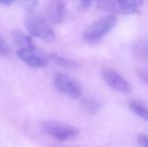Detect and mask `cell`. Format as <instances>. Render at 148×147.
I'll list each match as a JSON object with an SVG mask.
<instances>
[{"instance_id": "cell-1", "label": "cell", "mask_w": 148, "mask_h": 147, "mask_svg": "<svg viewBox=\"0 0 148 147\" xmlns=\"http://www.w3.org/2000/svg\"><path fill=\"white\" fill-rule=\"evenodd\" d=\"M117 19L114 15H107L99 18L89 25L83 32V38L88 43H96L107 36L116 25Z\"/></svg>"}, {"instance_id": "cell-2", "label": "cell", "mask_w": 148, "mask_h": 147, "mask_svg": "<svg viewBox=\"0 0 148 147\" xmlns=\"http://www.w3.org/2000/svg\"><path fill=\"white\" fill-rule=\"evenodd\" d=\"M42 130L45 133L60 141H68L75 139L80 134V130L75 126L60 121H45L42 123Z\"/></svg>"}, {"instance_id": "cell-3", "label": "cell", "mask_w": 148, "mask_h": 147, "mask_svg": "<svg viewBox=\"0 0 148 147\" xmlns=\"http://www.w3.org/2000/svg\"><path fill=\"white\" fill-rule=\"evenodd\" d=\"M25 28L32 36L47 42H53L56 39V34L53 28L49 25L47 20L38 15H31L26 18Z\"/></svg>"}, {"instance_id": "cell-4", "label": "cell", "mask_w": 148, "mask_h": 147, "mask_svg": "<svg viewBox=\"0 0 148 147\" xmlns=\"http://www.w3.org/2000/svg\"><path fill=\"white\" fill-rule=\"evenodd\" d=\"M53 86L60 93L72 99H78L82 94L80 83L64 74H57L53 78Z\"/></svg>"}, {"instance_id": "cell-5", "label": "cell", "mask_w": 148, "mask_h": 147, "mask_svg": "<svg viewBox=\"0 0 148 147\" xmlns=\"http://www.w3.org/2000/svg\"><path fill=\"white\" fill-rule=\"evenodd\" d=\"M102 77L106 84L114 91L122 94H128L131 91V86L128 81L117 71L110 68H104L102 70Z\"/></svg>"}, {"instance_id": "cell-6", "label": "cell", "mask_w": 148, "mask_h": 147, "mask_svg": "<svg viewBox=\"0 0 148 147\" xmlns=\"http://www.w3.org/2000/svg\"><path fill=\"white\" fill-rule=\"evenodd\" d=\"M17 57L33 69H43L49 65V59L35 49H20L17 51Z\"/></svg>"}, {"instance_id": "cell-7", "label": "cell", "mask_w": 148, "mask_h": 147, "mask_svg": "<svg viewBox=\"0 0 148 147\" xmlns=\"http://www.w3.org/2000/svg\"><path fill=\"white\" fill-rule=\"evenodd\" d=\"M47 16L49 21L53 23H62L66 16V5L60 0H53L47 5Z\"/></svg>"}, {"instance_id": "cell-8", "label": "cell", "mask_w": 148, "mask_h": 147, "mask_svg": "<svg viewBox=\"0 0 148 147\" xmlns=\"http://www.w3.org/2000/svg\"><path fill=\"white\" fill-rule=\"evenodd\" d=\"M133 55L138 61L148 63V34L140 36L133 44Z\"/></svg>"}, {"instance_id": "cell-9", "label": "cell", "mask_w": 148, "mask_h": 147, "mask_svg": "<svg viewBox=\"0 0 148 147\" xmlns=\"http://www.w3.org/2000/svg\"><path fill=\"white\" fill-rule=\"evenodd\" d=\"M124 14L139 13V9L144 3V0H117Z\"/></svg>"}, {"instance_id": "cell-10", "label": "cell", "mask_w": 148, "mask_h": 147, "mask_svg": "<svg viewBox=\"0 0 148 147\" xmlns=\"http://www.w3.org/2000/svg\"><path fill=\"white\" fill-rule=\"evenodd\" d=\"M97 6L99 9H102L104 11L115 12V13H123L122 8L120 7L117 0H96Z\"/></svg>"}, {"instance_id": "cell-11", "label": "cell", "mask_w": 148, "mask_h": 147, "mask_svg": "<svg viewBox=\"0 0 148 147\" xmlns=\"http://www.w3.org/2000/svg\"><path fill=\"white\" fill-rule=\"evenodd\" d=\"M129 108L131 109L137 116L142 118L145 121H148V107L142 102L137 100H132L129 103Z\"/></svg>"}, {"instance_id": "cell-12", "label": "cell", "mask_w": 148, "mask_h": 147, "mask_svg": "<svg viewBox=\"0 0 148 147\" xmlns=\"http://www.w3.org/2000/svg\"><path fill=\"white\" fill-rule=\"evenodd\" d=\"M13 38L15 42L20 46V49H34L30 36H26L19 30L13 31Z\"/></svg>"}, {"instance_id": "cell-13", "label": "cell", "mask_w": 148, "mask_h": 147, "mask_svg": "<svg viewBox=\"0 0 148 147\" xmlns=\"http://www.w3.org/2000/svg\"><path fill=\"white\" fill-rule=\"evenodd\" d=\"M49 59L51 61H53L56 64H58L60 67H64V68H75L76 67V64L74 63L73 61L68 59H64V57H62L58 55H49Z\"/></svg>"}, {"instance_id": "cell-14", "label": "cell", "mask_w": 148, "mask_h": 147, "mask_svg": "<svg viewBox=\"0 0 148 147\" xmlns=\"http://www.w3.org/2000/svg\"><path fill=\"white\" fill-rule=\"evenodd\" d=\"M83 106L84 108L86 109L89 113H96L100 108V105L99 103L97 102L96 100L94 99H86V100L83 101Z\"/></svg>"}, {"instance_id": "cell-15", "label": "cell", "mask_w": 148, "mask_h": 147, "mask_svg": "<svg viewBox=\"0 0 148 147\" xmlns=\"http://www.w3.org/2000/svg\"><path fill=\"white\" fill-rule=\"evenodd\" d=\"M16 1H18L19 5L27 12H32L38 3V0H16Z\"/></svg>"}, {"instance_id": "cell-16", "label": "cell", "mask_w": 148, "mask_h": 147, "mask_svg": "<svg viewBox=\"0 0 148 147\" xmlns=\"http://www.w3.org/2000/svg\"><path fill=\"white\" fill-rule=\"evenodd\" d=\"M75 4L79 11H86L92 4V0H75Z\"/></svg>"}, {"instance_id": "cell-17", "label": "cell", "mask_w": 148, "mask_h": 147, "mask_svg": "<svg viewBox=\"0 0 148 147\" xmlns=\"http://www.w3.org/2000/svg\"><path fill=\"white\" fill-rule=\"evenodd\" d=\"M10 53V47L6 43V41L0 36V55H8Z\"/></svg>"}, {"instance_id": "cell-18", "label": "cell", "mask_w": 148, "mask_h": 147, "mask_svg": "<svg viewBox=\"0 0 148 147\" xmlns=\"http://www.w3.org/2000/svg\"><path fill=\"white\" fill-rule=\"evenodd\" d=\"M139 79L144 83L145 85L148 86V69H140L137 71Z\"/></svg>"}, {"instance_id": "cell-19", "label": "cell", "mask_w": 148, "mask_h": 147, "mask_svg": "<svg viewBox=\"0 0 148 147\" xmlns=\"http://www.w3.org/2000/svg\"><path fill=\"white\" fill-rule=\"evenodd\" d=\"M138 143L142 146L148 147V136L144 135V134H141L138 136Z\"/></svg>"}, {"instance_id": "cell-20", "label": "cell", "mask_w": 148, "mask_h": 147, "mask_svg": "<svg viewBox=\"0 0 148 147\" xmlns=\"http://www.w3.org/2000/svg\"><path fill=\"white\" fill-rule=\"evenodd\" d=\"M15 1L16 0H0V5L9 6V5H12Z\"/></svg>"}]
</instances>
